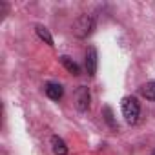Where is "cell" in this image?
Listing matches in <instances>:
<instances>
[{"mask_svg": "<svg viewBox=\"0 0 155 155\" xmlns=\"http://www.w3.org/2000/svg\"><path fill=\"white\" fill-rule=\"evenodd\" d=\"M120 108H122V115H124V120L128 124H137L139 120V115H140V104L135 97H124L120 101Z\"/></svg>", "mask_w": 155, "mask_h": 155, "instance_id": "6da1fadb", "label": "cell"}, {"mask_svg": "<svg viewBox=\"0 0 155 155\" xmlns=\"http://www.w3.org/2000/svg\"><path fill=\"white\" fill-rule=\"evenodd\" d=\"M51 151L55 155H68V146H66V142L58 135L51 137Z\"/></svg>", "mask_w": 155, "mask_h": 155, "instance_id": "8992f818", "label": "cell"}, {"mask_svg": "<svg viewBox=\"0 0 155 155\" xmlns=\"http://www.w3.org/2000/svg\"><path fill=\"white\" fill-rule=\"evenodd\" d=\"M35 31H37L38 38H40V40H44L48 46H55V44H53V37H51V33H49V29H48V28H44V26H40V24H38V26L35 28Z\"/></svg>", "mask_w": 155, "mask_h": 155, "instance_id": "9c48e42d", "label": "cell"}, {"mask_svg": "<svg viewBox=\"0 0 155 155\" xmlns=\"http://www.w3.org/2000/svg\"><path fill=\"white\" fill-rule=\"evenodd\" d=\"M60 64H62L71 75H81V68H79V64H77L73 58H69L68 55H62V57H60Z\"/></svg>", "mask_w": 155, "mask_h": 155, "instance_id": "52a82bcc", "label": "cell"}, {"mask_svg": "<svg viewBox=\"0 0 155 155\" xmlns=\"http://www.w3.org/2000/svg\"><path fill=\"white\" fill-rule=\"evenodd\" d=\"M139 93H140L144 99H148V101H155V81L142 84V86L139 88Z\"/></svg>", "mask_w": 155, "mask_h": 155, "instance_id": "ba28073f", "label": "cell"}, {"mask_svg": "<svg viewBox=\"0 0 155 155\" xmlns=\"http://www.w3.org/2000/svg\"><path fill=\"white\" fill-rule=\"evenodd\" d=\"M73 104L79 111H86L90 108V90L84 86L77 88V91L73 93Z\"/></svg>", "mask_w": 155, "mask_h": 155, "instance_id": "3957f363", "label": "cell"}, {"mask_svg": "<svg viewBox=\"0 0 155 155\" xmlns=\"http://www.w3.org/2000/svg\"><path fill=\"white\" fill-rule=\"evenodd\" d=\"M151 155H155V150H153V151H151Z\"/></svg>", "mask_w": 155, "mask_h": 155, "instance_id": "8fae6325", "label": "cell"}, {"mask_svg": "<svg viewBox=\"0 0 155 155\" xmlns=\"http://www.w3.org/2000/svg\"><path fill=\"white\" fill-rule=\"evenodd\" d=\"M104 115H106L108 124H110L111 128H115V122H113V113H111V110H110V108H104Z\"/></svg>", "mask_w": 155, "mask_h": 155, "instance_id": "30bf717a", "label": "cell"}, {"mask_svg": "<svg viewBox=\"0 0 155 155\" xmlns=\"http://www.w3.org/2000/svg\"><path fill=\"white\" fill-rule=\"evenodd\" d=\"M97 64H99V55H97V49L93 46L88 48L86 51V71L90 77H95L97 73Z\"/></svg>", "mask_w": 155, "mask_h": 155, "instance_id": "277c9868", "label": "cell"}, {"mask_svg": "<svg viewBox=\"0 0 155 155\" xmlns=\"http://www.w3.org/2000/svg\"><path fill=\"white\" fill-rule=\"evenodd\" d=\"M44 91H46V95L51 101H60L62 95H64V88L60 84H57V82H48L46 88H44Z\"/></svg>", "mask_w": 155, "mask_h": 155, "instance_id": "5b68a950", "label": "cell"}, {"mask_svg": "<svg viewBox=\"0 0 155 155\" xmlns=\"http://www.w3.org/2000/svg\"><path fill=\"white\" fill-rule=\"evenodd\" d=\"M95 29V17L93 15H81L73 22V35L77 38H86Z\"/></svg>", "mask_w": 155, "mask_h": 155, "instance_id": "7a4b0ae2", "label": "cell"}]
</instances>
